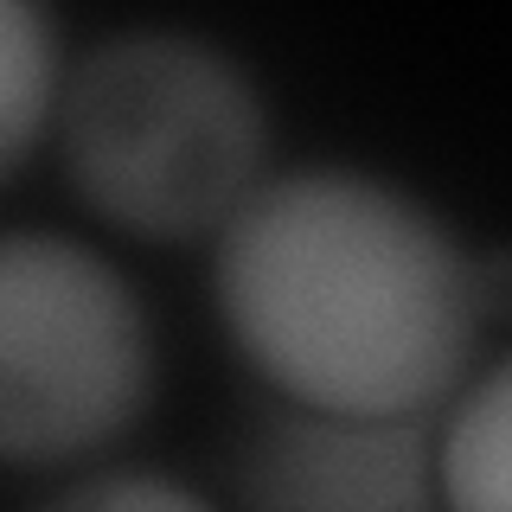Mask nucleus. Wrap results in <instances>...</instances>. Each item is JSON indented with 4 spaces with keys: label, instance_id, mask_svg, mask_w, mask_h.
I'll list each match as a JSON object with an SVG mask.
<instances>
[{
    "label": "nucleus",
    "instance_id": "f257e3e1",
    "mask_svg": "<svg viewBox=\"0 0 512 512\" xmlns=\"http://www.w3.org/2000/svg\"><path fill=\"white\" fill-rule=\"evenodd\" d=\"M212 295L282 404L352 416H442L487 320L455 224L365 167L269 173L218 231Z\"/></svg>",
    "mask_w": 512,
    "mask_h": 512
},
{
    "label": "nucleus",
    "instance_id": "f03ea898",
    "mask_svg": "<svg viewBox=\"0 0 512 512\" xmlns=\"http://www.w3.org/2000/svg\"><path fill=\"white\" fill-rule=\"evenodd\" d=\"M58 148L77 199L135 237H205L269 180L250 64L180 26H128L64 64Z\"/></svg>",
    "mask_w": 512,
    "mask_h": 512
},
{
    "label": "nucleus",
    "instance_id": "7ed1b4c3",
    "mask_svg": "<svg viewBox=\"0 0 512 512\" xmlns=\"http://www.w3.org/2000/svg\"><path fill=\"white\" fill-rule=\"evenodd\" d=\"M154 391L141 288L64 231H0V461L109 448Z\"/></svg>",
    "mask_w": 512,
    "mask_h": 512
},
{
    "label": "nucleus",
    "instance_id": "20e7f679",
    "mask_svg": "<svg viewBox=\"0 0 512 512\" xmlns=\"http://www.w3.org/2000/svg\"><path fill=\"white\" fill-rule=\"evenodd\" d=\"M244 512H448L436 416L269 404L237 448Z\"/></svg>",
    "mask_w": 512,
    "mask_h": 512
},
{
    "label": "nucleus",
    "instance_id": "39448f33",
    "mask_svg": "<svg viewBox=\"0 0 512 512\" xmlns=\"http://www.w3.org/2000/svg\"><path fill=\"white\" fill-rule=\"evenodd\" d=\"M442 506L448 512H512V352L468 372L436 416Z\"/></svg>",
    "mask_w": 512,
    "mask_h": 512
},
{
    "label": "nucleus",
    "instance_id": "423d86ee",
    "mask_svg": "<svg viewBox=\"0 0 512 512\" xmlns=\"http://www.w3.org/2000/svg\"><path fill=\"white\" fill-rule=\"evenodd\" d=\"M64 52L58 26L26 0H0V173H13L58 116Z\"/></svg>",
    "mask_w": 512,
    "mask_h": 512
},
{
    "label": "nucleus",
    "instance_id": "0eeeda50",
    "mask_svg": "<svg viewBox=\"0 0 512 512\" xmlns=\"http://www.w3.org/2000/svg\"><path fill=\"white\" fill-rule=\"evenodd\" d=\"M39 512H218L205 493H192L173 474H141V468H109V474H84L45 500Z\"/></svg>",
    "mask_w": 512,
    "mask_h": 512
}]
</instances>
